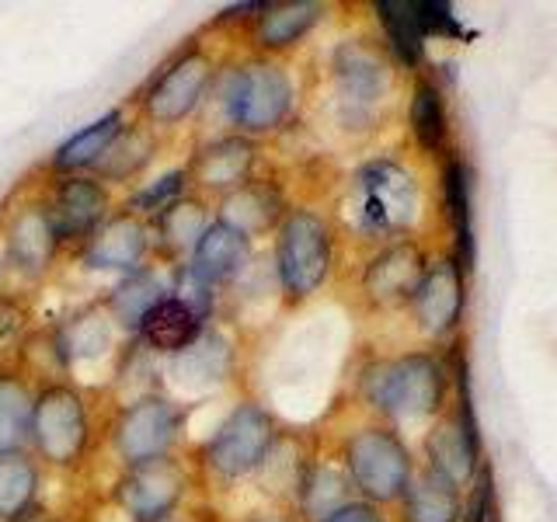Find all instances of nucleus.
Instances as JSON below:
<instances>
[{
	"instance_id": "1",
	"label": "nucleus",
	"mask_w": 557,
	"mask_h": 522,
	"mask_svg": "<svg viewBox=\"0 0 557 522\" xmlns=\"http://www.w3.org/2000/svg\"><path fill=\"white\" fill-rule=\"evenodd\" d=\"M348 213L370 237L405 234L418 216V185L394 161H370L356 171L348 191Z\"/></svg>"
},
{
	"instance_id": "2",
	"label": "nucleus",
	"mask_w": 557,
	"mask_h": 522,
	"mask_svg": "<svg viewBox=\"0 0 557 522\" xmlns=\"http://www.w3.org/2000/svg\"><path fill=\"white\" fill-rule=\"evenodd\" d=\"M293 80L286 66L275 60H248L237 66L223 91V109L226 119L240 129V136H261L278 129L293 112Z\"/></svg>"
},
{
	"instance_id": "3",
	"label": "nucleus",
	"mask_w": 557,
	"mask_h": 522,
	"mask_svg": "<svg viewBox=\"0 0 557 522\" xmlns=\"http://www.w3.org/2000/svg\"><path fill=\"white\" fill-rule=\"evenodd\" d=\"M331 231L310 209H289L278 220L275 237V275L289 300H307L318 293L331 275Z\"/></svg>"
},
{
	"instance_id": "4",
	"label": "nucleus",
	"mask_w": 557,
	"mask_h": 522,
	"mask_svg": "<svg viewBox=\"0 0 557 522\" xmlns=\"http://www.w3.org/2000/svg\"><path fill=\"white\" fill-rule=\"evenodd\" d=\"M87 439H91V414L87 400L74 383H46L35 394L32 411V446L49 467H77Z\"/></svg>"
},
{
	"instance_id": "5",
	"label": "nucleus",
	"mask_w": 557,
	"mask_h": 522,
	"mask_svg": "<svg viewBox=\"0 0 557 522\" xmlns=\"http://www.w3.org/2000/svg\"><path fill=\"white\" fill-rule=\"evenodd\" d=\"M275 435V418L261 405H255V400H244L209 435L202 460L209 474H216L220 481H240L269 460Z\"/></svg>"
},
{
	"instance_id": "6",
	"label": "nucleus",
	"mask_w": 557,
	"mask_h": 522,
	"mask_svg": "<svg viewBox=\"0 0 557 522\" xmlns=\"http://www.w3.org/2000/svg\"><path fill=\"white\" fill-rule=\"evenodd\" d=\"M366 394L394 422H414L443 405V370L432 356H400L366 376Z\"/></svg>"
},
{
	"instance_id": "7",
	"label": "nucleus",
	"mask_w": 557,
	"mask_h": 522,
	"mask_svg": "<svg viewBox=\"0 0 557 522\" xmlns=\"http://www.w3.org/2000/svg\"><path fill=\"white\" fill-rule=\"evenodd\" d=\"M216 80V63L202 46H188L178 57H171L161 74H153V80L144 91V115L150 126L171 129L185 122L191 112L199 109L206 91Z\"/></svg>"
},
{
	"instance_id": "8",
	"label": "nucleus",
	"mask_w": 557,
	"mask_h": 522,
	"mask_svg": "<svg viewBox=\"0 0 557 522\" xmlns=\"http://www.w3.org/2000/svg\"><path fill=\"white\" fill-rule=\"evenodd\" d=\"M345 470L370 501L405 498L414 477L411 452L391 428H359L345 443Z\"/></svg>"
},
{
	"instance_id": "9",
	"label": "nucleus",
	"mask_w": 557,
	"mask_h": 522,
	"mask_svg": "<svg viewBox=\"0 0 557 522\" xmlns=\"http://www.w3.org/2000/svg\"><path fill=\"white\" fill-rule=\"evenodd\" d=\"M178 428H182L178 405L164 394H144L119 411L112 425V446L126 467H144L171 457Z\"/></svg>"
},
{
	"instance_id": "10",
	"label": "nucleus",
	"mask_w": 557,
	"mask_h": 522,
	"mask_svg": "<svg viewBox=\"0 0 557 522\" xmlns=\"http://www.w3.org/2000/svg\"><path fill=\"white\" fill-rule=\"evenodd\" d=\"M188 492V474L178 460H153L144 467H126L115 498L119 509L129 515V522H168Z\"/></svg>"
},
{
	"instance_id": "11",
	"label": "nucleus",
	"mask_w": 557,
	"mask_h": 522,
	"mask_svg": "<svg viewBox=\"0 0 557 522\" xmlns=\"http://www.w3.org/2000/svg\"><path fill=\"white\" fill-rule=\"evenodd\" d=\"M109 188L98 178H87V174H66V178H60L57 188H52V199L46 202L60 240H87L109 220Z\"/></svg>"
},
{
	"instance_id": "12",
	"label": "nucleus",
	"mask_w": 557,
	"mask_h": 522,
	"mask_svg": "<svg viewBox=\"0 0 557 522\" xmlns=\"http://www.w3.org/2000/svg\"><path fill=\"white\" fill-rule=\"evenodd\" d=\"M150 251V226L133 213H115L84 240V265L95 272H136Z\"/></svg>"
},
{
	"instance_id": "13",
	"label": "nucleus",
	"mask_w": 557,
	"mask_h": 522,
	"mask_svg": "<svg viewBox=\"0 0 557 522\" xmlns=\"http://www.w3.org/2000/svg\"><path fill=\"white\" fill-rule=\"evenodd\" d=\"M411 310L422 331L429 335H446L457 327L463 313V272L457 261H435L425 265L422 278L411 293Z\"/></svg>"
},
{
	"instance_id": "14",
	"label": "nucleus",
	"mask_w": 557,
	"mask_h": 522,
	"mask_svg": "<svg viewBox=\"0 0 557 522\" xmlns=\"http://www.w3.org/2000/svg\"><path fill=\"white\" fill-rule=\"evenodd\" d=\"M255 144L248 136H220L213 144H206L196 161L188 164V178L202 191H216V196H231V191L244 188L251 182L255 171Z\"/></svg>"
},
{
	"instance_id": "15",
	"label": "nucleus",
	"mask_w": 557,
	"mask_h": 522,
	"mask_svg": "<svg viewBox=\"0 0 557 522\" xmlns=\"http://www.w3.org/2000/svg\"><path fill=\"white\" fill-rule=\"evenodd\" d=\"M60 244L63 240L57 234V226H52L46 206H22L8 223V258L28 278H39L49 272V265L57 261Z\"/></svg>"
},
{
	"instance_id": "16",
	"label": "nucleus",
	"mask_w": 557,
	"mask_h": 522,
	"mask_svg": "<svg viewBox=\"0 0 557 522\" xmlns=\"http://www.w3.org/2000/svg\"><path fill=\"white\" fill-rule=\"evenodd\" d=\"M335 84L345 109L370 112L391 84L387 63L366 42H345L335 52Z\"/></svg>"
},
{
	"instance_id": "17",
	"label": "nucleus",
	"mask_w": 557,
	"mask_h": 522,
	"mask_svg": "<svg viewBox=\"0 0 557 522\" xmlns=\"http://www.w3.org/2000/svg\"><path fill=\"white\" fill-rule=\"evenodd\" d=\"M248 261H251V240L237 234L234 226L213 220L188 258V272L216 289L223 283H234V278L248 269Z\"/></svg>"
},
{
	"instance_id": "18",
	"label": "nucleus",
	"mask_w": 557,
	"mask_h": 522,
	"mask_svg": "<svg viewBox=\"0 0 557 522\" xmlns=\"http://www.w3.org/2000/svg\"><path fill=\"white\" fill-rule=\"evenodd\" d=\"M422 272H425V261L414 244H391L387 251L370 261V269L362 275V289L373 303L397 307L411 300Z\"/></svg>"
},
{
	"instance_id": "19",
	"label": "nucleus",
	"mask_w": 557,
	"mask_h": 522,
	"mask_svg": "<svg viewBox=\"0 0 557 522\" xmlns=\"http://www.w3.org/2000/svg\"><path fill=\"white\" fill-rule=\"evenodd\" d=\"M206 331V321L199 318L196 310L185 307L178 296H164L144 321L136 327V338L144 341L150 352L157 356H178L185 348L196 341Z\"/></svg>"
},
{
	"instance_id": "20",
	"label": "nucleus",
	"mask_w": 557,
	"mask_h": 522,
	"mask_svg": "<svg viewBox=\"0 0 557 522\" xmlns=\"http://www.w3.org/2000/svg\"><path fill=\"white\" fill-rule=\"evenodd\" d=\"M231 365H234L231 341L216 335V331H202L185 352L171 356L168 373L174 376V383H178L182 390H209L226 380Z\"/></svg>"
},
{
	"instance_id": "21",
	"label": "nucleus",
	"mask_w": 557,
	"mask_h": 522,
	"mask_svg": "<svg viewBox=\"0 0 557 522\" xmlns=\"http://www.w3.org/2000/svg\"><path fill=\"white\" fill-rule=\"evenodd\" d=\"M209 206L199 196H182L174 199L168 209L153 216V231H157V248L168 258H191L196 244L209 231Z\"/></svg>"
},
{
	"instance_id": "22",
	"label": "nucleus",
	"mask_w": 557,
	"mask_h": 522,
	"mask_svg": "<svg viewBox=\"0 0 557 522\" xmlns=\"http://www.w3.org/2000/svg\"><path fill=\"white\" fill-rule=\"evenodd\" d=\"M278 216H283V196L265 182H248L244 188L231 191V196H223L216 220L234 226V231L248 240H255L258 234H265L269 226H275Z\"/></svg>"
},
{
	"instance_id": "23",
	"label": "nucleus",
	"mask_w": 557,
	"mask_h": 522,
	"mask_svg": "<svg viewBox=\"0 0 557 522\" xmlns=\"http://www.w3.org/2000/svg\"><path fill=\"white\" fill-rule=\"evenodd\" d=\"M126 126V115H122V109H112L104 112L101 119L87 122L84 129H77L74 136H66L63 144L57 147V153H52V171H60L63 178L66 174H81V171H91L101 153L109 150V144L119 136V129Z\"/></svg>"
},
{
	"instance_id": "24",
	"label": "nucleus",
	"mask_w": 557,
	"mask_h": 522,
	"mask_svg": "<svg viewBox=\"0 0 557 522\" xmlns=\"http://www.w3.org/2000/svg\"><path fill=\"white\" fill-rule=\"evenodd\" d=\"M324 4L318 0H283V4H265L258 14L255 42L269 52L289 49L321 22Z\"/></svg>"
},
{
	"instance_id": "25",
	"label": "nucleus",
	"mask_w": 557,
	"mask_h": 522,
	"mask_svg": "<svg viewBox=\"0 0 557 522\" xmlns=\"http://www.w3.org/2000/svg\"><path fill=\"white\" fill-rule=\"evenodd\" d=\"M157 153V133L147 122H126L119 129V136L109 144V150L101 153V161L95 164L98 182H129L144 171Z\"/></svg>"
},
{
	"instance_id": "26",
	"label": "nucleus",
	"mask_w": 557,
	"mask_h": 522,
	"mask_svg": "<svg viewBox=\"0 0 557 522\" xmlns=\"http://www.w3.org/2000/svg\"><path fill=\"white\" fill-rule=\"evenodd\" d=\"M429 460L435 474H443L453 484H463L478 474L481 467V439H474L457 418L453 422H443L429 435Z\"/></svg>"
},
{
	"instance_id": "27",
	"label": "nucleus",
	"mask_w": 557,
	"mask_h": 522,
	"mask_svg": "<svg viewBox=\"0 0 557 522\" xmlns=\"http://www.w3.org/2000/svg\"><path fill=\"white\" fill-rule=\"evenodd\" d=\"M164 296H171L168 283L161 275H157L153 269H136L129 275H122V283L109 293V318L122 327H129L136 335L139 321L147 318V313L164 300Z\"/></svg>"
},
{
	"instance_id": "28",
	"label": "nucleus",
	"mask_w": 557,
	"mask_h": 522,
	"mask_svg": "<svg viewBox=\"0 0 557 522\" xmlns=\"http://www.w3.org/2000/svg\"><path fill=\"white\" fill-rule=\"evenodd\" d=\"M460 519V492L435 470L411 477L405 492V522H457Z\"/></svg>"
},
{
	"instance_id": "29",
	"label": "nucleus",
	"mask_w": 557,
	"mask_h": 522,
	"mask_svg": "<svg viewBox=\"0 0 557 522\" xmlns=\"http://www.w3.org/2000/svg\"><path fill=\"white\" fill-rule=\"evenodd\" d=\"M112 348V318H104L98 307L74 313L57 331V352L66 362H95Z\"/></svg>"
},
{
	"instance_id": "30",
	"label": "nucleus",
	"mask_w": 557,
	"mask_h": 522,
	"mask_svg": "<svg viewBox=\"0 0 557 522\" xmlns=\"http://www.w3.org/2000/svg\"><path fill=\"white\" fill-rule=\"evenodd\" d=\"M35 394L17 373H0V452H17L32 443Z\"/></svg>"
},
{
	"instance_id": "31",
	"label": "nucleus",
	"mask_w": 557,
	"mask_h": 522,
	"mask_svg": "<svg viewBox=\"0 0 557 522\" xmlns=\"http://www.w3.org/2000/svg\"><path fill=\"white\" fill-rule=\"evenodd\" d=\"M39 495V463L25 449L0 452V519L11 522L28 512Z\"/></svg>"
},
{
	"instance_id": "32",
	"label": "nucleus",
	"mask_w": 557,
	"mask_h": 522,
	"mask_svg": "<svg viewBox=\"0 0 557 522\" xmlns=\"http://www.w3.org/2000/svg\"><path fill=\"white\" fill-rule=\"evenodd\" d=\"M443 199H446V213L453 220V231H457V265L467 272L474 265V226H470V174L460 161H449L443 171Z\"/></svg>"
},
{
	"instance_id": "33",
	"label": "nucleus",
	"mask_w": 557,
	"mask_h": 522,
	"mask_svg": "<svg viewBox=\"0 0 557 522\" xmlns=\"http://www.w3.org/2000/svg\"><path fill=\"white\" fill-rule=\"evenodd\" d=\"M411 133L418 139V147L429 153H440L446 147L449 136V115H446V101L443 91L432 80H418L411 91V109H408Z\"/></svg>"
},
{
	"instance_id": "34",
	"label": "nucleus",
	"mask_w": 557,
	"mask_h": 522,
	"mask_svg": "<svg viewBox=\"0 0 557 522\" xmlns=\"http://www.w3.org/2000/svg\"><path fill=\"white\" fill-rule=\"evenodd\" d=\"M376 17H380L383 35H387L391 49L397 52V60L408 63V66L422 63L429 39H425V32L418 28V22H414L411 0H380Z\"/></svg>"
},
{
	"instance_id": "35",
	"label": "nucleus",
	"mask_w": 557,
	"mask_h": 522,
	"mask_svg": "<svg viewBox=\"0 0 557 522\" xmlns=\"http://www.w3.org/2000/svg\"><path fill=\"white\" fill-rule=\"evenodd\" d=\"M300 509L307 519L324 522L331 512H338L342 505H348V477L338 474L335 467H313L307 470V477L300 481Z\"/></svg>"
},
{
	"instance_id": "36",
	"label": "nucleus",
	"mask_w": 557,
	"mask_h": 522,
	"mask_svg": "<svg viewBox=\"0 0 557 522\" xmlns=\"http://www.w3.org/2000/svg\"><path fill=\"white\" fill-rule=\"evenodd\" d=\"M188 167H171V171H164L161 178L157 182H150V185H144V188H136L133 196H129V202H126V213H133V216H157L161 209H168L174 199H182L185 196V188H188Z\"/></svg>"
},
{
	"instance_id": "37",
	"label": "nucleus",
	"mask_w": 557,
	"mask_h": 522,
	"mask_svg": "<svg viewBox=\"0 0 557 522\" xmlns=\"http://www.w3.org/2000/svg\"><path fill=\"white\" fill-rule=\"evenodd\" d=\"M411 11H414V22L418 28L425 32V39H470V32L457 22L449 4L443 0H411Z\"/></svg>"
},
{
	"instance_id": "38",
	"label": "nucleus",
	"mask_w": 557,
	"mask_h": 522,
	"mask_svg": "<svg viewBox=\"0 0 557 522\" xmlns=\"http://www.w3.org/2000/svg\"><path fill=\"white\" fill-rule=\"evenodd\" d=\"M463 522H498V505H495V481H492V467L481 463L474 474V487H470V501Z\"/></svg>"
},
{
	"instance_id": "39",
	"label": "nucleus",
	"mask_w": 557,
	"mask_h": 522,
	"mask_svg": "<svg viewBox=\"0 0 557 522\" xmlns=\"http://www.w3.org/2000/svg\"><path fill=\"white\" fill-rule=\"evenodd\" d=\"M171 296H178V300H182L185 307L196 310L202 321H209V313H213V307H216V289H213V286H206L202 278L191 275L188 265L178 272V283H174Z\"/></svg>"
},
{
	"instance_id": "40",
	"label": "nucleus",
	"mask_w": 557,
	"mask_h": 522,
	"mask_svg": "<svg viewBox=\"0 0 557 522\" xmlns=\"http://www.w3.org/2000/svg\"><path fill=\"white\" fill-rule=\"evenodd\" d=\"M28 327V307L14 296H0V352H11V348L22 341Z\"/></svg>"
},
{
	"instance_id": "41",
	"label": "nucleus",
	"mask_w": 557,
	"mask_h": 522,
	"mask_svg": "<svg viewBox=\"0 0 557 522\" xmlns=\"http://www.w3.org/2000/svg\"><path fill=\"white\" fill-rule=\"evenodd\" d=\"M324 522H387V519H383L370 501H348L338 512H331Z\"/></svg>"
},
{
	"instance_id": "42",
	"label": "nucleus",
	"mask_w": 557,
	"mask_h": 522,
	"mask_svg": "<svg viewBox=\"0 0 557 522\" xmlns=\"http://www.w3.org/2000/svg\"><path fill=\"white\" fill-rule=\"evenodd\" d=\"M11 522H57V515L46 512V509H39V505H32L28 512H22V515L11 519Z\"/></svg>"
}]
</instances>
